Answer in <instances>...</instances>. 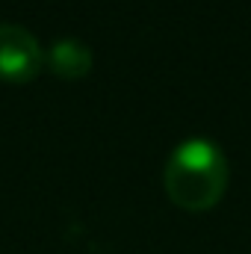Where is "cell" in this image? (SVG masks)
<instances>
[{
  "label": "cell",
  "mask_w": 251,
  "mask_h": 254,
  "mask_svg": "<svg viewBox=\"0 0 251 254\" xmlns=\"http://www.w3.org/2000/svg\"><path fill=\"white\" fill-rule=\"evenodd\" d=\"M45 68V51L39 39L18 24H0V80L30 83Z\"/></svg>",
  "instance_id": "2"
},
{
  "label": "cell",
  "mask_w": 251,
  "mask_h": 254,
  "mask_svg": "<svg viewBox=\"0 0 251 254\" xmlns=\"http://www.w3.org/2000/svg\"><path fill=\"white\" fill-rule=\"evenodd\" d=\"M45 63L60 80H83L92 71V51L74 39H63L45 54Z\"/></svg>",
  "instance_id": "3"
},
{
  "label": "cell",
  "mask_w": 251,
  "mask_h": 254,
  "mask_svg": "<svg viewBox=\"0 0 251 254\" xmlns=\"http://www.w3.org/2000/svg\"><path fill=\"white\" fill-rule=\"evenodd\" d=\"M228 160L222 148L210 139L181 142L163 172V187L172 204L189 213H204L222 201L228 190Z\"/></svg>",
  "instance_id": "1"
}]
</instances>
